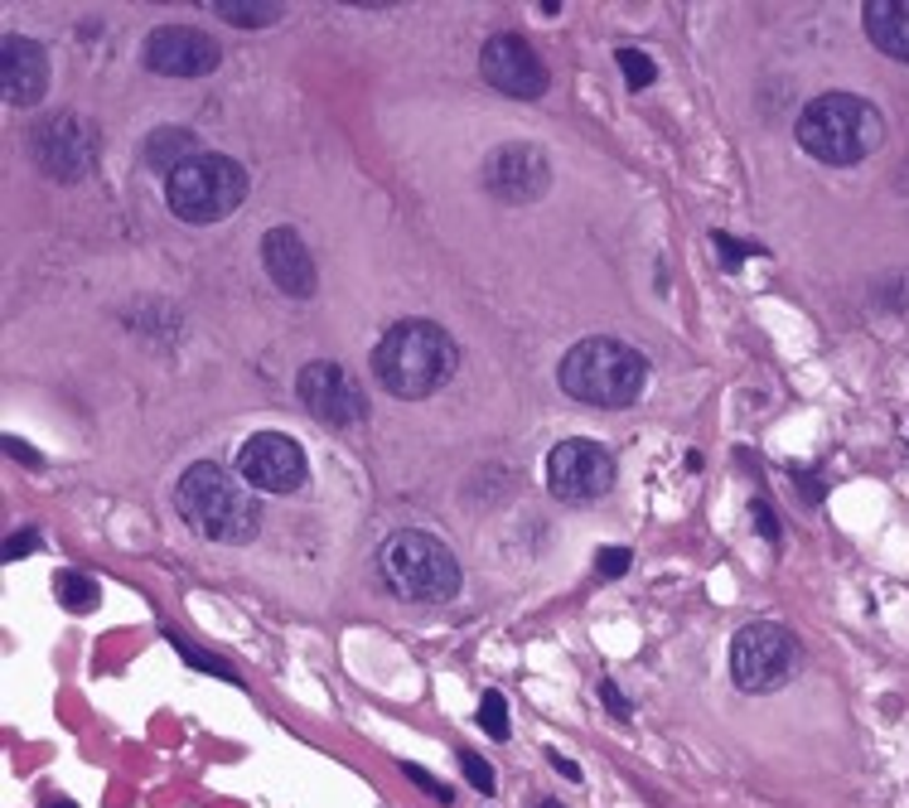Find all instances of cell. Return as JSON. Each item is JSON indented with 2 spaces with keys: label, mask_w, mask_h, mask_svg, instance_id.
I'll return each mask as SVG.
<instances>
[{
  "label": "cell",
  "mask_w": 909,
  "mask_h": 808,
  "mask_svg": "<svg viewBox=\"0 0 909 808\" xmlns=\"http://www.w3.org/2000/svg\"><path fill=\"white\" fill-rule=\"evenodd\" d=\"M175 509L179 519L194 527L209 543H252L257 527H262V509H257V494L242 475H227L213 460L189 465L175 484Z\"/></svg>",
  "instance_id": "cell-1"
},
{
  "label": "cell",
  "mask_w": 909,
  "mask_h": 808,
  "mask_svg": "<svg viewBox=\"0 0 909 808\" xmlns=\"http://www.w3.org/2000/svg\"><path fill=\"white\" fill-rule=\"evenodd\" d=\"M454 369H460V349H454L450 334L440 325H431V320H402V325L387 330L373 349L377 383L393 397H407V402L440 393V387L454 378Z\"/></svg>",
  "instance_id": "cell-2"
},
{
  "label": "cell",
  "mask_w": 909,
  "mask_h": 808,
  "mask_svg": "<svg viewBox=\"0 0 909 808\" xmlns=\"http://www.w3.org/2000/svg\"><path fill=\"white\" fill-rule=\"evenodd\" d=\"M885 141V122L866 97L822 92L798 116V146L822 165H857Z\"/></svg>",
  "instance_id": "cell-3"
},
{
  "label": "cell",
  "mask_w": 909,
  "mask_h": 808,
  "mask_svg": "<svg viewBox=\"0 0 909 808\" xmlns=\"http://www.w3.org/2000/svg\"><path fill=\"white\" fill-rule=\"evenodd\" d=\"M561 393L586 407H630L648 383V359L620 339H581L561 359Z\"/></svg>",
  "instance_id": "cell-4"
},
{
  "label": "cell",
  "mask_w": 909,
  "mask_h": 808,
  "mask_svg": "<svg viewBox=\"0 0 909 808\" xmlns=\"http://www.w3.org/2000/svg\"><path fill=\"white\" fill-rule=\"evenodd\" d=\"M377 576L393 591L397 600H411V606H440L460 591V562L440 537L431 533H393L377 552Z\"/></svg>",
  "instance_id": "cell-5"
},
{
  "label": "cell",
  "mask_w": 909,
  "mask_h": 808,
  "mask_svg": "<svg viewBox=\"0 0 909 808\" xmlns=\"http://www.w3.org/2000/svg\"><path fill=\"white\" fill-rule=\"evenodd\" d=\"M165 199L184 223H219L247 199V170L233 156H194L165 179Z\"/></svg>",
  "instance_id": "cell-6"
},
{
  "label": "cell",
  "mask_w": 909,
  "mask_h": 808,
  "mask_svg": "<svg viewBox=\"0 0 909 808\" xmlns=\"http://www.w3.org/2000/svg\"><path fill=\"white\" fill-rule=\"evenodd\" d=\"M798 649L794 634L774 620H755L735 634L731 644V678L740 693H779V687L794 678Z\"/></svg>",
  "instance_id": "cell-7"
},
{
  "label": "cell",
  "mask_w": 909,
  "mask_h": 808,
  "mask_svg": "<svg viewBox=\"0 0 909 808\" xmlns=\"http://www.w3.org/2000/svg\"><path fill=\"white\" fill-rule=\"evenodd\" d=\"M614 484V456L600 446V440H561L547 456V489L566 504H590L600 494H610Z\"/></svg>",
  "instance_id": "cell-8"
},
{
  "label": "cell",
  "mask_w": 909,
  "mask_h": 808,
  "mask_svg": "<svg viewBox=\"0 0 909 808\" xmlns=\"http://www.w3.org/2000/svg\"><path fill=\"white\" fill-rule=\"evenodd\" d=\"M296 393H300L306 412L315 417L320 426L344 431V426H359L363 417H368L363 387L353 383L349 369H339V363H329V359L306 363V369H300V378H296Z\"/></svg>",
  "instance_id": "cell-9"
},
{
  "label": "cell",
  "mask_w": 909,
  "mask_h": 808,
  "mask_svg": "<svg viewBox=\"0 0 909 808\" xmlns=\"http://www.w3.org/2000/svg\"><path fill=\"white\" fill-rule=\"evenodd\" d=\"M29 150H35V165L45 170L49 179L73 185V179H83L97 165V132L83 122V116L63 112V116H49V122L39 126Z\"/></svg>",
  "instance_id": "cell-10"
},
{
  "label": "cell",
  "mask_w": 909,
  "mask_h": 808,
  "mask_svg": "<svg viewBox=\"0 0 909 808\" xmlns=\"http://www.w3.org/2000/svg\"><path fill=\"white\" fill-rule=\"evenodd\" d=\"M237 475L252 489L266 494H296L306 484V450L281 431H257L242 450H237Z\"/></svg>",
  "instance_id": "cell-11"
},
{
  "label": "cell",
  "mask_w": 909,
  "mask_h": 808,
  "mask_svg": "<svg viewBox=\"0 0 909 808\" xmlns=\"http://www.w3.org/2000/svg\"><path fill=\"white\" fill-rule=\"evenodd\" d=\"M480 73L489 88H499L503 97H533L547 92V63L537 59V49L527 45L523 35H494L480 53Z\"/></svg>",
  "instance_id": "cell-12"
},
{
  "label": "cell",
  "mask_w": 909,
  "mask_h": 808,
  "mask_svg": "<svg viewBox=\"0 0 909 808\" xmlns=\"http://www.w3.org/2000/svg\"><path fill=\"white\" fill-rule=\"evenodd\" d=\"M547 185H551L547 156L527 141L499 146L489 160H484V189H489L499 203H533V199L547 194Z\"/></svg>",
  "instance_id": "cell-13"
},
{
  "label": "cell",
  "mask_w": 909,
  "mask_h": 808,
  "mask_svg": "<svg viewBox=\"0 0 909 808\" xmlns=\"http://www.w3.org/2000/svg\"><path fill=\"white\" fill-rule=\"evenodd\" d=\"M223 59V49L213 45L203 29L189 25H160L146 35V69L165 73V78H203Z\"/></svg>",
  "instance_id": "cell-14"
},
{
  "label": "cell",
  "mask_w": 909,
  "mask_h": 808,
  "mask_svg": "<svg viewBox=\"0 0 909 808\" xmlns=\"http://www.w3.org/2000/svg\"><path fill=\"white\" fill-rule=\"evenodd\" d=\"M49 88V53L35 39H0V92L10 107H35Z\"/></svg>",
  "instance_id": "cell-15"
},
{
  "label": "cell",
  "mask_w": 909,
  "mask_h": 808,
  "mask_svg": "<svg viewBox=\"0 0 909 808\" xmlns=\"http://www.w3.org/2000/svg\"><path fill=\"white\" fill-rule=\"evenodd\" d=\"M262 262H266V276H272L286 296H296V300L315 296L320 276H315V262H310V252H306V243H300L296 228H272V233H266V238H262Z\"/></svg>",
  "instance_id": "cell-16"
},
{
  "label": "cell",
  "mask_w": 909,
  "mask_h": 808,
  "mask_svg": "<svg viewBox=\"0 0 909 808\" xmlns=\"http://www.w3.org/2000/svg\"><path fill=\"white\" fill-rule=\"evenodd\" d=\"M866 35L881 53L909 63V0H866Z\"/></svg>",
  "instance_id": "cell-17"
},
{
  "label": "cell",
  "mask_w": 909,
  "mask_h": 808,
  "mask_svg": "<svg viewBox=\"0 0 909 808\" xmlns=\"http://www.w3.org/2000/svg\"><path fill=\"white\" fill-rule=\"evenodd\" d=\"M194 156H199V150H194V132H184V126H160V132H150V141L140 146V160L165 179L175 175L179 165H189Z\"/></svg>",
  "instance_id": "cell-18"
},
{
  "label": "cell",
  "mask_w": 909,
  "mask_h": 808,
  "mask_svg": "<svg viewBox=\"0 0 909 808\" xmlns=\"http://www.w3.org/2000/svg\"><path fill=\"white\" fill-rule=\"evenodd\" d=\"M53 591H59V600L73 610V616H83V610H92V606H97V581L78 576V571H59Z\"/></svg>",
  "instance_id": "cell-19"
},
{
  "label": "cell",
  "mask_w": 909,
  "mask_h": 808,
  "mask_svg": "<svg viewBox=\"0 0 909 808\" xmlns=\"http://www.w3.org/2000/svg\"><path fill=\"white\" fill-rule=\"evenodd\" d=\"M219 15L227 20V25H272V20L281 15V5H272V0H257V5H247V0H219Z\"/></svg>",
  "instance_id": "cell-20"
},
{
  "label": "cell",
  "mask_w": 909,
  "mask_h": 808,
  "mask_svg": "<svg viewBox=\"0 0 909 808\" xmlns=\"http://www.w3.org/2000/svg\"><path fill=\"white\" fill-rule=\"evenodd\" d=\"M165 639H170V644H175V654H184V659H189L194 668H203V673H213V678H227V683H237V673H233V668H227L223 659H213V654H203V649H194V644H189V639H184V634H179V630H165Z\"/></svg>",
  "instance_id": "cell-21"
},
{
  "label": "cell",
  "mask_w": 909,
  "mask_h": 808,
  "mask_svg": "<svg viewBox=\"0 0 909 808\" xmlns=\"http://www.w3.org/2000/svg\"><path fill=\"white\" fill-rule=\"evenodd\" d=\"M614 59H620L624 83H630V88H648V83L658 78V69H653V59H648V53H638V49H620Z\"/></svg>",
  "instance_id": "cell-22"
},
{
  "label": "cell",
  "mask_w": 909,
  "mask_h": 808,
  "mask_svg": "<svg viewBox=\"0 0 909 808\" xmlns=\"http://www.w3.org/2000/svg\"><path fill=\"white\" fill-rule=\"evenodd\" d=\"M480 726L489 731L494 741H508V703H503V693H484V703H480Z\"/></svg>",
  "instance_id": "cell-23"
},
{
  "label": "cell",
  "mask_w": 909,
  "mask_h": 808,
  "mask_svg": "<svg viewBox=\"0 0 909 808\" xmlns=\"http://www.w3.org/2000/svg\"><path fill=\"white\" fill-rule=\"evenodd\" d=\"M460 765H464V780H470L474 790H480V794H494V765H489V760H480L474 750H464Z\"/></svg>",
  "instance_id": "cell-24"
},
{
  "label": "cell",
  "mask_w": 909,
  "mask_h": 808,
  "mask_svg": "<svg viewBox=\"0 0 909 808\" xmlns=\"http://www.w3.org/2000/svg\"><path fill=\"white\" fill-rule=\"evenodd\" d=\"M402 774H407V780H416L421 790H426L436 804H450V799H454V790H450V784H446V780H436L431 770H421V765H402Z\"/></svg>",
  "instance_id": "cell-25"
},
{
  "label": "cell",
  "mask_w": 909,
  "mask_h": 808,
  "mask_svg": "<svg viewBox=\"0 0 909 808\" xmlns=\"http://www.w3.org/2000/svg\"><path fill=\"white\" fill-rule=\"evenodd\" d=\"M595 571L600 576H624L630 571V547H600L595 552Z\"/></svg>",
  "instance_id": "cell-26"
},
{
  "label": "cell",
  "mask_w": 909,
  "mask_h": 808,
  "mask_svg": "<svg viewBox=\"0 0 909 808\" xmlns=\"http://www.w3.org/2000/svg\"><path fill=\"white\" fill-rule=\"evenodd\" d=\"M600 697H605V707H610V712L620 717V721H630V717H634V703L620 693V687L610 683V678H600Z\"/></svg>",
  "instance_id": "cell-27"
},
{
  "label": "cell",
  "mask_w": 909,
  "mask_h": 808,
  "mask_svg": "<svg viewBox=\"0 0 909 808\" xmlns=\"http://www.w3.org/2000/svg\"><path fill=\"white\" fill-rule=\"evenodd\" d=\"M711 243L721 247V252H726V262L735 266L740 262V257H750V252H760V247H750V243H735V238H726V233H711Z\"/></svg>",
  "instance_id": "cell-28"
},
{
  "label": "cell",
  "mask_w": 909,
  "mask_h": 808,
  "mask_svg": "<svg viewBox=\"0 0 909 808\" xmlns=\"http://www.w3.org/2000/svg\"><path fill=\"white\" fill-rule=\"evenodd\" d=\"M35 547H39L35 533H20V537H10V543H5V557H10V562H20V557L35 552Z\"/></svg>",
  "instance_id": "cell-29"
},
{
  "label": "cell",
  "mask_w": 909,
  "mask_h": 808,
  "mask_svg": "<svg viewBox=\"0 0 909 808\" xmlns=\"http://www.w3.org/2000/svg\"><path fill=\"white\" fill-rule=\"evenodd\" d=\"M5 450H10V456H15V460H25V465H45V460H39V456H35V450H29V446H20L15 436H5Z\"/></svg>",
  "instance_id": "cell-30"
},
{
  "label": "cell",
  "mask_w": 909,
  "mask_h": 808,
  "mask_svg": "<svg viewBox=\"0 0 909 808\" xmlns=\"http://www.w3.org/2000/svg\"><path fill=\"white\" fill-rule=\"evenodd\" d=\"M755 519H760V527H764V537H779V527H774V513L764 509V504H755Z\"/></svg>",
  "instance_id": "cell-31"
},
{
  "label": "cell",
  "mask_w": 909,
  "mask_h": 808,
  "mask_svg": "<svg viewBox=\"0 0 909 808\" xmlns=\"http://www.w3.org/2000/svg\"><path fill=\"white\" fill-rule=\"evenodd\" d=\"M551 765H557V770H561V774H566V780H581V770H576V765H571V760H561V756H551Z\"/></svg>",
  "instance_id": "cell-32"
},
{
  "label": "cell",
  "mask_w": 909,
  "mask_h": 808,
  "mask_svg": "<svg viewBox=\"0 0 909 808\" xmlns=\"http://www.w3.org/2000/svg\"><path fill=\"white\" fill-rule=\"evenodd\" d=\"M53 808H78V804H69V799H59V804H53Z\"/></svg>",
  "instance_id": "cell-33"
},
{
  "label": "cell",
  "mask_w": 909,
  "mask_h": 808,
  "mask_svg": "<svg viewBox=\"0 0 909 808\" xmlns=\"http://www.w3.org/2000/svg\"><path fill=\"white\" fill-rule=\"evenodd\" d=\"M537 808H561V804H537Z\"/></svg>",
  "instance_id": "cell-34"
}]
</instances>
